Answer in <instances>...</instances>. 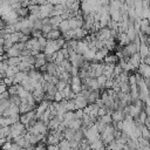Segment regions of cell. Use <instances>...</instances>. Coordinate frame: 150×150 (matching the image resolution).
<instances>
[{
	"mask_svg": "<svg viewBox=\"0 0 150 150\" xmlns=\"http://www.w3.org/2000/svg\"><path fill=\"white\" fill-rule=\"evenodd\" d=\"M5 76H6L5 74H3V73H0V80H3V79H4Z\"/></svg>",
	"mask_w": 150,
	"mask_h": 150,
	"instance_id": "14",
	"label": "cell"
},
{
	"mask_svg": "<svg viewBox=\"0 0 150 150\" xmlns=\"http://www.w3.org/2000/svg\"><path fill=\"white\" fill-rule=\"evenodd\" d=\"M45 36L47 38V40H49V41H54V40L59 39V38L64 36V34H62V32L60 31V28H53L52 31H49Z\"/></svg>",
	"mask_w": 150,
	"mask_h": 150,
	"instance_id": "1",
	"label": "cell"
},
{
	"mask_svg": "<svg viewBox=\"0 0 150 150\" xmlns=\"http://www.w3.org/2000/svg\"><path fill=\"white\" fill-rule=\"evenodd\" d=\"M21 149V147L19 145V144H17V143H12V145H11V148H9V150H20Z\"/></svg>",
	"mask_w": 150,
	"mask_h": 150,
	"instance_id": "10",
	"label": "cell"
},
{
	"mask_svg": "<svg viewBox=\"0 0 150 150\" xmlns=\"http://www.w3.org/2000/svg\"><path fill=\"white\" fill-rule=\"evenodd\" d=\"M8 68V64H7V60L5 61H0V73L5 74L6 73V69Z\"/></svg>",
	"mask_w": 150,
	"mask_h": 150,
	"instance_id": "7",
	"label": "cell"
},
{
	"mask_svg": "<svg viewBox=\"0 0 150 150\" xmlns=\"http://www.w3.org/2000/svg\"><path fill=\"white\" fill-rule=\"evenodd\" d=\"M6 53H7L8 58H12V56H21V52L19 51V49H17L14 46H13V47H11Z\"/></svg>",
	"mask_w": 150,
	"mask_h": 150,
	"instance_id": "3",
	"label": "cell"
},
{
	"mask_svg": "<svg viewBox=\"0 0 150 150\" xmlns=\"http://www.w3.org/2000/svg\"><path fill=\"white\" fill-rule=\"evenodd\" d=\"M7 142V140H6V137H4V139H0V149L3 148V145L5 144Z\"/></svg>",
	"mask_w": 150,
	"mask_h": 150,
	"instance_id": "11",
	"label": "cell"
},
{
	"mask_svg": "<svg viewBox=\"0 0 150 150\" xmlns=\"http://www.w3.org/2000/svg\"><path fill=\"white\" fill-rule=\"evenodd\" d=\"M15 12V14L20 18H23V19H28L29 15H31V11L28 7H20L19 9L14 11Z\"/></svg>",
	"mask_w": 150,
	"mask_h": 150,
	"instance_id": "2",
	"label": "cell"
},
{
	"mask_svg": "<svg viewBox=\"0 0 150 150\" xmlns=\"http://www.w3.org/2000/svg\"><path fill=\"white\" fill-rule=\"evenodd\" d=\"M0 129H1V126H0Z\"/></svg>",
	"mask_w": 150,
	"mask_h": 150,
	"instance_id": "15",
	"label": "cell"
},
{
	"mask_svg": "<svg viewBox=\"0 0 150 150\" xmlns=\"http://www.w3.org/2000/svg\"><path fill=\"white\" fill-rule=\"evenodd\" d=\"M20 62H21L20 56H12V58H8V59H7L8 66H18Z\"/></svg>",
	"mask_w": 150,
	"mask_h": 150,
	"instance_id": "4",
	"label": "cell"
},
{
	"mask_svg": "<svg viewBox=\"0 0 150 150\" xmlns=\"http://www.w3.org/2000/svg\"><path fill=\"white\" fill-rule=\"evenodd\" d=\"M6 90H7V86H6L3 81H0V94L4 93V92H6Z\"/></svg>",
	"mask_w": 150,
	"mask_h": 150,
	"instance_id": "9",
	"label": "cell"
},
{
	"mask_svg": "<svg viewBox=\"0 0 150 150\" xmlns=\"http://www.w3.org/2000/svg\"><path fill=\"white\" fill-rule=\"evenodd\" d=\"M4 45H5V38H1V36H0V46L4 47Z\"/></svg>",
	"mask_w": 150,
	"mask_h": 150,
	"instance_id": "13",
	"label": "cell"
},
{
	"mask_svg": "<svg viewBox=\"0 0 150 150\" xmlns=\"http://www.w3.org/2000/svg\"><path fill=\"white\" fill-rule=\"evenodd\" d=\"M13 76H5L4 79H3V82L8 87V86H12V84H13Z\"/></svg>",
	"mask_w": 150,
	"mask_h": 150,
	"instance_id": "8",
	"label": "cell"
},
{
	"mask_svg": "<svg viewBox=\"0 0 150 150\" xmlns=\"http://www.w3.org/2000/svg\"><path fill=\"white\" fill-rule=\"evenodd\" d=\"M5 110H6V108H5L4 106H1V104H0V116H3V114L5 112Z\"/></svg>",
	"mask_w": 150,
	"mask_h": 150,
	"instance_id": "12",
	"label": "cell"
},
{
	"mask_svg": "<svg viewBox=\"0 0 150 150\" xmlns=\"http://www.w3.org/2000/svg\"><path fill=\"white\" fill-rule=\"evenodd\" d=\"M7 92L9 93V95H18V84H12L7 87Z\"/></svg>",
	"mask_w": 150,
	"mask_h": 150,
	"instance_id": "6",
	"label": "cell"
},
{
	"mask_svg": "<svg viewBox=\"0 0 150 150\" xmlns=\"http://www.w3.org/2000/svg\"><path fill=\"white\" fill-rule=\"evenodd\" d=\"M12 120L11 117H5V116H0V126L6 127V126H12Z\"/></svg>",
	"mask_w": 150,
	"mask_h": 150,
	"instance_id": "5",
	"label": "cell"
}]
</instances>
